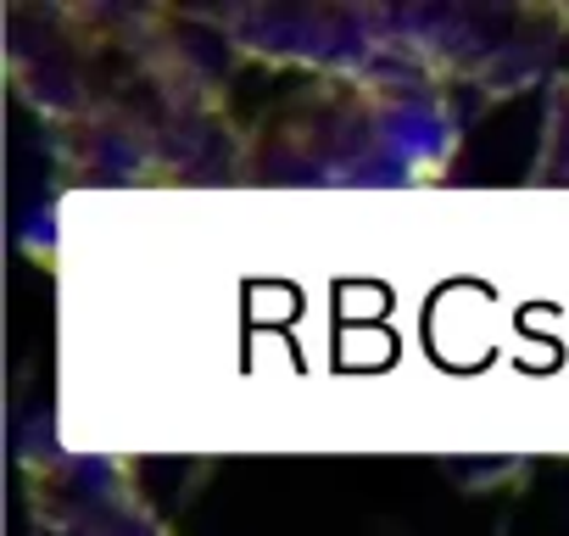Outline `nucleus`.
Here are the masks:
<instances>
[{"mask_svg": "<svg viewBox=\"0 0 569 536\" xmlns=\"http://www.w3.org/2000/svg\"><path fill=\"white\" fill-rule=\"evenodd\" d=\"M46 40L12 34L23 96L101 185L246 179L251 140L229 118V79L173 12H40Z\"/></svg>", "mask_w": 569, "mask_h": 536, "instance_id": "obj_1", "label": "nucleus"}, {"mask_svg": "<svg viewBox=\"0 0 569 536\" xmlns=\"http://www.w3.org/2000/svg\"><path fill=\"white\" fill-rule=\"evenodd\" d=\"M279 146L257 162L284 185H425L458 151V112L441 90L341 85L302 96L273 123Z\"/></svg>", "mask_w": 569, "mask_h": 536, "instance_id": "obj_2", "label": "nucleus"}, {"mask_svg": "<svg viewBox=\"0 0 569 536\" xmlns=\"http://www.w3.org/2000/svg\"><path fill=\"white\" fill-rule=\"evenodd\" d=\"M29 503L46 536H179L118 453L40 447L29 458Z\"/></svg>", "mask_w": 569, "mask_h": 536, "instance_id": "obj_3", "label": "nucleus"}, {"mask_svg": "<svg viewBox=\"0 0 569 536\" xmlns=\"http://www.w3.org/2000/svg\"><path fill=\"white\" fill-rule=\"evenodd\" d=\"M536 179L569 185V12H563V51L552 68V101H547V140L536 157Z\"/></svg>", "mask_w": 569, "mask_h": 536, "instance_id": "obj_4", "label": "nucleus"}]
</instances>
